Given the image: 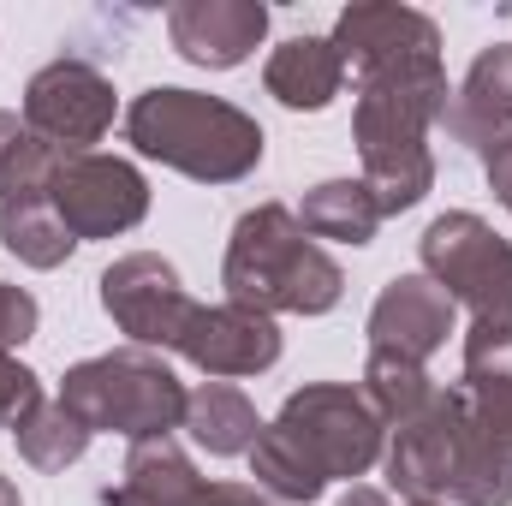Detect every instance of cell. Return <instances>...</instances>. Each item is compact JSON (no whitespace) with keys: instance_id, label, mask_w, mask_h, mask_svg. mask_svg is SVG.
Wrapping results in <instances>:
<instances>
[{"instance_id":"obj_1","label":"cell","mask_w":512,"mask_h":506,"mask_svg":"<svg viewBox=\"0 0 512 506\" xmlns=\"http://www.w3.org/2000/svg\"><path fill=\"white\" fill-rule=\"evenodd\" d=\"M387 453V423L370 399L346 381H310L298 387L274 423H262L251 447V477L268 501L310 506L328 483L364 477Z\"/></svg>"},{"instance_id":"obj_2","label":"cell","mask_w":512,"mask_h":506,"mask_svg":"<svg viewBox=\"0 0 512 506\" xmlns=\"http://www.w3.org/2000/svg\"><path fill=\"white\" fill-rule=\"evenodd\" d=\"M447 72L435 66H405L358 84L352 108V143L364 161V185L387 215H405L429 197L435 185V155H429V126L447 114Z\"/></svg>"},{"instance_id":"obj_3","label":"cell","mask_w":512,"mask_h":506,"mask_svg":"<svg viewBox=\"0 0 512 506\" xmlns=\"http://www.w3.org/2000/svg\"><path fill=\"white\" fill-rule=\"evenodd\" d=\"M221 286L227 304H245L256 316H328L346 292V274L286 203H256L227 239Z\"/></svg>"},{"instance_id":"obj_4","label":"cell","mask_w":512,"mask_h":506,"mask_svg":"<svg viewBox=\"0 0 512 506\" xmlns=\"http://www.w3.org/2000/svg\"><path fill=\"white\" fill-rule=\"evenodd\" d=\"M126 137L137 155L197 179V185H239L262 167L268 137L245 108L203 96V90H179V84H155L126 108Z\"/></svg>"},{"instance_id":"obj_5","label":"cell","mask_w":512,"mask_h":506,"mask_svg":"<svg viewBox=\"0 0 512 506\" xmlns=\"http://www.w3.org/2000/svg\"><path fill=\"white\" fill-rule=\"evenodd\" d=\"M90 435H126V441H155L185 429V399L191 387L173 376V364L149 346H120L102 358L72 364L60 393H54Z\"/></svg>"},{"instance_id":"obj_6","label":"cell","mask_w":512,"mask_h":506,"mask_svg":"<svg viewBox=\"0 0 512 506\" xmlns=\"http://www.w3.org/2000/svg\"><path fill=\"white\" fill-rule=\"evenodd\" d=\"M423 274L471 310V322L512 328V245L471 209H447L417 239Z\"/></svg>"},{"instance_id":"obj_7","label":"cell","mask_w":512,"mask_h":506,"mask_svg":"<svg viewBox=\"0 0 512 506\" xmlns=\"http://www.w3.org/2000/svg\"><path fill=\"white\" fill-rule=\"evenodd\" d=\"M102 310L114 316V328L131 346L149 352H179L191 322H197V298L179 286V268L155 251H131L102 268Z\"/></svg>"},{"instance_id":"obj_8","label":"cell","mask_w":512,"mask_h":506,"mask_svg":"<svg viewBox=\"0 0 512 506\" xmlns=\"http://www.w3.org/2000/svg\"><path fill=\"white\" fill-rule=\"evenodd\" d=\"M48 203L78 245L84 239H120L149 215V179L120 155L84 149V155H60V167L48 179Z\"/></svg>"},{"instance_id":"obj_9","label":"cell","mask_w":512,"mask_h":506,"mask_svg":"<svg viewBox=\"0 0 512 506\" xmlns=\"http://www.w3.org/2000/svg\"><path fill=\"white\" fill-rule=\"evenodd\" d=\"M114 84L108 72H96L90 60H48L30 84H24V126L42 143H54L60 155H84L90 143H102L114 126Z\"/></svg>"},{"instance_id":"obj_10","label":"cell","mask_w":512,"mask_h":506,"mask_svg":"<svg viewBox=\"0 0 512 506\" xmlns=\"http://www.w3.org/2000/svg\"><path fill=\"white\" fill-rule=\"evenodd\" d=\"M334 48L346 60V72L382 78V72H405V66H435L441 60V30L429 12L417 6H393V0H358L340 12L334 24Z\"/></svg>"},{"instance_id":"obj_11","label":"cell","mask_w":512,"mask_h":506,"mask_svg":"<svg viewBox=\"0 0 512 506\" xmlns=\"http://www.w3.org/2000/svg\"><path fill=\"white\" fill-rule=\"evenodd\" d=\"M453 298L429 280V274H399L387 280L382 298L370 304V352H387V358H405V364H423L447 346L453 334Z\"/></svg>"},{"instance_id":"obj_12","label":"cell","mask_w":512,"mask_h":506,"mask_svg":"<svg viewBox=\"0 0 512 506\" xmlns=\"http://www.w3.org/2000/svg\"><path fill=\"white\" fill-rule=\"evenodd\" d=\"M179 358L215 381L262 376L280 364V328H274V316H256L245 304H203Z\"/></svg>"},{"instance_id":"obj_13","label":"cell","mask_w":512,"mask_h":506,"mask_svg":"<svg viewBox=\"0 0 512 506\" xmlns=\"http://www.w3.org/2000/svg\"><path fill=\"white\" fill-rule=\"evenodd\" d=\"M262 36H268V6L262 0H179L167 12V42L203 72L245 66Z\"/></svg>"},{"instance_id":"obj_14","label":"cell","mask_w":512,"mask_h":506,"mask_svg":"<svg viewBox=\"0 0 512 506\" xmlns=\"http://www.w3.org/2000/svg\"><path fill=\"white\" fill-rule=\"evenodd\" d=\"M441 126L465 149H489V143L512 137V42H495L471 60L465 84L447 96Z\"/></svg>"},{"instance_id":"obj_15","label":"cell","mask_w":512,"mask_h":506,"mask_svg":"<svg viewBox=\"0 0 512 506\" xmlns=\"http://www.w3.org/2000/svg\"><path fill=\"white\" fill-rule=\"evenodd\" d=\"M209 489L215 483L197 477L185 447L173 435H155L126 447V471L102 489V506H209Z\"/></svg>"},{"instance_id":"obj_16","label":"cell","mask_w":512,"mask_h":506,"mask_svg":"<svg viewBox=\"0 0 512 506\" xmlns=\"http://www.w3.org/2000/svg\"><path fill=\"white\" fill-rule=\"evenodd\" d=\"M262 84L280 108L292 114H322L340 90H346V60L334 48V36H292L268 54Z\"/></svg>"},{"instance_id":"obj_17","label":"cell","mask_w":512,"mask_h":506,"mask_svg":"<svg viewBox=\"0 0 512 506\" xmlns=\"http://www.w3.org/2000/svg\"><path fill=\"white\" fill-rule=\"evenodd\" d=\"M441 506H512V453L495 447L471 405L459 417V435H453V465H447V495Z\"/></svg>"},{"instance_id":"obj_18","label":"cell","mask_w":512,"mask_h":506,"mask_svg":"<svg viewBox=\"0 0 512 506\" xmlns=\"http://www.w3.org/2000/svg\"><path fill=\"white\" fill-rule=\"evenodd\" d=\"M185 429H191V441H197L203 453L239 459V453L256 447L262 417H256V405L233 387V381H203V387H191V399H185Z\"/></svg>"},{"instance_id":"obj_19","label":"cell","mask_w":512,"mask_h":506,"mask_svg":"<svg viewBox=\"0 0 512 506\" xmlns=\"http://www.w3.org/2000/svg\"><path fill=\"white\" fill-rule=\"evenodd\" d=\"M298 227L310 233V239H334V245H370L376 239V227H382V203L370 197V185L364 179H322V185H310L304 191V203H298Z\"/></svg>"},{"instance_id":"obj_20","label":"cell","mask_w":512,"mask_h":506,"mask_svg":"<svg viewBox=\"0 0 512 506\" xmlns=\"http://www.w3.org/2000/svg\"><path fill=\"white\" fill-rule=\"evenodd\" d=\"M0 245H6V256H18L24 268H60L66 256L78 251V239H72L66 221L54 215L48 191L6 197V203H0Z\"/></svg>"},{"instance_id":"obj_21","label":"cell","mask_w":512,"mask_h":506,"mask_svg":"<svg viewBox=\"0 0 512 506\" xmlns=\"http://www.w3.org/2000/svg\"><path fill=\"white\" fill-rule=\"evenodd\" d=\"M12 441H18V459H24V465H36V471H66V465H78V459L90 453L96 435H90L60 399H36V405L18 417Z\"/></svg>"},{"instance_id":"obj_22","label":"cell","mask_w":512,"mask_h":506,"mask_svg":"<svg viewBox=\"0 0 512 506\" xmlns=\"http://www.w3.org/2000/svg\"><path fill=\"white\" fill-rule=\"evenodd\" d=\"M364 399H370V411L382 417L387 429H399V423H411L429 399H435V381L423 364H405V358H387V352H370V364H364V387H358Z\"/></svg>"},{"instance_id":"obj_23","label":"cell","mask_w":512,"mask_h":506,"mask_svg":"<svg viewBox=\"0 0 512 506\" xmlns=\"http://www.w3.org/2000/svg\"><path fill=\"white\" fill-rule=\"evenodd\" d=\"M54 167H60V149L42 143L18 114L0 108V203L6 197H30V191H48Z\"/></svg>"},{"instance_id":"obj_24","label":"cell","mask_w":512,"mask_h":506,"mask_svg":"<svg viewBox=\"0 0 512 506\" xmlns=\"http://www.w3.org/2000/svg\"><path fill=\"white\" fill-rule=\"evenodd\" d=\"M477 381H512V328L471 322V334H465V370H459V387H477Z\"/></svg>"},{"instance_id":"obj_25","label":"cell","mask_w":512,"mask_h":506,"mask_svg":"<svg viewBox=\"0 0 512 506\" xmlns=\"http://www.w3.org/2000/svg\"><path fill=\"white\" fill-rule=\"evenodd\" d=\"M459 393H465L477 429H483L495 447L512 453V381H477V387H459Z\"/></svg>"},{"instance_id":"obj_26","label":"cell","mask_w":512,"mask_h":506,"mask_svg":"<svg viewBox=\"0 0 512 506\" xmlns=\"http://www.w3.org/2000/svg\"><path fill=\"white\" fill-rule=\"evenodd\" d=\"M42 399V381L30 376L6 346H0V429H18V417Z\"/></svg>"},{"instance_id":"obj_27","label":"cell","mask_w":512,"mask_h":506,"mask_svg":"<svg viewBox=\"0 0 512 506\" xmlns=\"http://www.w3.org/2000/svg\"><path fill=\"white\" fill-rule=\"evenodd\" d=\"M36 322H42L36 298H30L24 286H6V280H0V346H6V352L24 346V340L36 334Z\"/></svg>"},{"instance_id":"obj_28","label":"cell","mask_w":512,"mask_h":506,"mask_svg":"<svg viewBox=\"0 0 512 506\" xmlns=\"http://www.w3.org/2000/svg\"><path fill=\"white\" fill-rule=\"evenodd\" d=\"M483 179H489V191L507 203V215H512V137L483 149Z\"/></svg>"},{"instance_id":"obj_29","label":"cell","mask_w":512,"mask_h":506,"mask_svg":"<svg viewBox=\"0 0 512 506\" xmlns=\"http://www.w3.org/2000/svg\"><path fill=\"white\" fill-rule=\"evenodd\" d=\"M209 506H280V501H268L256 483H215L209 489Z\"/></svg>"},{"instance_id":"obj_30","label":"cell","mask_w":512,"mask_h":506,"mask_svg":"<svg viewBox=\"0 0 512 506\" xmlns=\"http://www.w3.org/2000/svg\"><path fill=\"white\" fill-rule=\"evenodd\" d=\"M340 506H393V501H387L382 489H364V483H352V489L340 495Z\"/></svg>"},{"instance_id":"obj_31","label":"cell","mask_w":512,"mask_h":506,"mask_svg":"<svg viewBox=\"0 0 512 506\" xmlns=\"http://www.w3.org/2000/svg\"><path fill=\"white\" fill-rule=\"evenodd\" d=\"M0 506H24V501H18V483H12V477H0Z\"/></svg>"},{"instance_id":"obj_32","label":"cell","mask_w":512,"mask_h":506,"mask_svg":"<svg viewBox=\"0 0 512 506\" xmlns=\"http://www.w3.org/2000/svg\"><path fill=\"white\" fill-rule=\"evenodd\" d=\"M405 506H441V501H405Z\"/></svg>"}]
</instances>
